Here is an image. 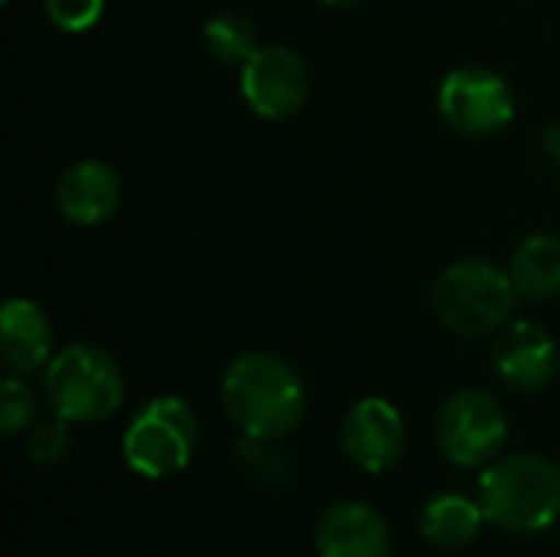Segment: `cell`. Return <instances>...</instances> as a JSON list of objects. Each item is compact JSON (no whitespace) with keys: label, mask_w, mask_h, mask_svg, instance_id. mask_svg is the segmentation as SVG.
Returning <instances> with one entry per match:
<instances>
[{"label":"cell","mask_w":560,"mask_h":557,"mask_svg":"<svg viewBox=\"0 0 560 557\" xmlns=\"http://www.w3.org/2000/svg\"><path fill=\"white\" fill-rule=\"evenodd\" d=\"M492 368L512 391H541L560 371L558 341L535 322H509L492 345Z\"/></svg>","instance_id":"cell-10"},{"label":"cell","mask_w":560,"mask_h":557,"mask_svg":"<svg viewBox=\"0 0 560 557\" xmlns=\"http://www.w3.org/2000/svg\"><path fill=\"white\" fill-rule=\"evenodd\" d=\"M69 427L72 423L66 417H59V414L33 423L30 440H26V456L36 466H56L69 453V446H72V430Z\"/></svg>","instance_id":"cell-18"},{"label":"cell","mask_w":560,"mask_h":557,"mask_svg":"<svg viewBox=\"0 0 560 557\" xmlns=\"http://www.w3.org/2000/svg\"><path fill=\"white\" fill-rule=\"evenodd\" d=\"M3 3H10V0H3Z\"/></svg>","instance_id":"cell-22"},{"label":"cell","mask_w":560,"mask_h":557,"mask_svg":"<svg viewBox=\"0 0 560 557\" xmlns=\"http://www.w3.org/2000/svg\"><path fill=\"white\" fill-rule=\"evenodd\" d=\"M0 358L7 374L30 378L52 361V322L33 299L13 295L0 312Z\"/></svg>","instance_id":"cell-13"},{"label":"cell","mask_w":560,"mask_h":557,"mask_svg":"<svg viewBox=\"0 0 560 557\" xmlns=\"http://www.w3.org/2000/svg\"><path fill=\"white\" fill-rule=\"evenodd\" d=\"M43 397L69 423H102L125 404V374L98 345H69L43 371Z\"/></svg>","instance_id":"cell-4"},{"label":"cell","mask_w":560,"mask_h":557,"mask_svg":"<svg viewBox=\"0 0 560 557\" xmlns=\"http://www.w3.org/2000/svg\"><path fill=\"white\" fill-rule=\"evenodd\" d=\"M541 148H545V154H548V158L560 161V121H555V125H548V128H545V135H541Z\"/></svg>","instance_id":"cell-20"},{"label":"cell","mask_w":560,"mask_h":557,"mask_svg":"<svg viewBox=\"0 0 560 557\" xmlns=\"http://www.w3.org/2000/svg\"><path fill=\"white\" fill-rule=\"evenodd\" d=\"M200 423L187 401L154 397L148 401L121 437V456L131 473L144 479H171L184 473L197 453Z\"/></svg>","instance_id":"cell-5"},{"label":"cell","mask_w":560,"mask_h":557,"mask_svg":"<svg viewBox=\"0 0 560 557\" xmlns=\"http://www.w3.org/2000/svg\"><path fill=\"white\" fill-rule=\"evenodd\" d=\"M36 410H39V401H36L33 387L26 384V378L7 374V381L0 387V430H3V437H16L26 427H33Z\"/></svg>","instance_id":"cell-17"},{"label":"cell","mask_w":560,"mask_h":557,"mask_svg":"<svg viewBox=\"0 0 560 557\" xmlns=\"http://www.w3.org/2000/svg\"><path fill=\"white\" fill-rule=\"evenodd\" d=\"M240 89L253 115L266 121H282L305 105L312 76L295 49L282 43H262L240 66Z\"/></svg>","instance_id":"cell-8"},{"label":"cell","mask_w":560,"mask_h":557,"mask_svg":"<svg viewBox=\"0 0 560 557\" xmlns=\"http://www.w3.org/2000/svg\"><path fill=\"white\" fill-rule=\"evenodd\" d=\"M482 525H486V512H482L479 499H469L459 492H443V496L430 499L420 512L423 542L433 548H443V552L472 545L479 538Z\"/></svg>","instance_id":"cell-14"},{"label":"cell","mask_w":560,"mask_h":557,"mask_svg":"<svg viewBox=\"0 0 560 557\" xmlns=\"http://www.w3.org/2000/svg\"><path fill=\"white\" fill-rule=\"evenodd\" d=\"M440 115L459 135L486 138L512 125L515 92L509 79L486 66H459L443 76L436 92Z\"/></svg>","instance_id":"cell-7"},{"label":"cell","mask_w":560,"mask_h":557,"mask_svg":"<svg viewBox=\"0 0 560 557\" xmlns=\"http://www.w3.org/2000/svg\"><path fill=\"white\" fill-rule=\"evenodd\" d=\"M522 292L515 289L509 269L489 259H459L440 272L433 282L436 318L463 338L499 335L515 322Z\"/></svg>","instance_id":"cell-3"},{"label":"cell","mask_w":560,"mask_h":557,"mask_svg":"<svg viewBox=\"0 0 560 557\" xmlns=\"http://www.w3.org/2000/svg\"><path fill=\"white\" fill-rule=\"evenodd\" d=\"M318 557H390V529L368 502H335L315 525Z\"/></svg>","instance_id":"cell-12"},{"label":"cell","mask_w":560,"mask_h":557,"mask_svg":"<svg viewBox=\"0 0 560 557\" xmlns=\"http://www.w3.org/2000/svg\"><path fill=\"white\" fill-rule=\"evenodd\" d=\"M325 7H351V3H358V0H322Z\"/></svg>","instance_id":"cell-21"},{"label":"cell","mask_w":560,"mask_h":557,"mask_svg":"<svg viewBox=\"0 0 560 557\" xmlns=\"http://www.w3.org/2000/svg\"><path fill=\"white\" fill-rule=\"evenodd\" d=\"M509 276L522 299L545 302L560 292V236L535 233L522 240L509 259Z\"/></svg>","instance_id":"cell-15"},{"label":"cell","mask_w":560,"mask_h":557,"mask_svg":"<svg viewBox=\"0 0 560 557\" xmlns=\"http://www.w3.org/2000/svg\"><path fill=\"white\" fill-rule=\"evenodd\" d=\"M223 410L246 440L279 443L295 433L308 410L299 371L272 351H246L230 361L220 384Z\"/></svg>","instance_id":"cell-1"},{"label":"cell","mask_w":560,"mask_h":557,"mask_svg":"<svg viewBox=\"0 0 560 557\" xmlns=\"http://www.w3.org/2000/svg\"><path fill=\"white\" fill-rule=\"evenodd\" d=\"M43 7L46 16L66 33H85L105 13V0H43Z\"/></svg>","instance_id":"cell-19"},{"label":"cell","mask_w":560,"mask_h":557,"mask_svg":"<svg viewBox=\"0 0 560 557\" xmlns=\"http://www.w3.org/2000/svg\"><path fill=\"white\" fill-rule=\"evenodd\" d=\"M56 210L75 227H98L121 204V177L105 161L85 158L69 164L52 187Z\"/></svg>","instance_id":"cell-11"},{"label":"cell","mask_w":560,"mask_h":557,"mask_svg":"<svg viewBox=\"0 0 560 557\" xmlns=\"http://www.w3.org/2000/svg\"><path fill=\"white\" fill-rule=\"evenodd\" d=\"M203 43L220 62H230V66H243L259 49L253 20L243 13H233V10L217 13L203 23Z\"/></svg>","instance_id":"cell-16"},{"label":"cell","mask_w":560,"mask_h":557,"mask_svg":"<svg viewBox=\"0 0 560 557\" xmlns=\"http://www.w3.org/2000/svg\"><path fill=\"white\" fill-rule=\"evenodd\" d=\"M479 506L502 532H545L560 519V469L535 453L499 456L479 476Z\"/></svg>","instance_id":"cell-2"},{"label":"cell","mask_w":560,"mask_h":557,"mask_svg":"<svg viewBox=\"0 0 560 557\" xmlns=\"http://www.w3.org/2000/svg\"><path fill=\"white\" fill-rule=\"evenodd\" d=\"M341 450L361 473H387L407 450L404 414L384 397H361L341 423Z\"/></svg>","instance_id":"cell-9"},{"label":"cell","mask_w":560,"mask_h":557,"mask_svg":"<svg viewBox=\"0 0 560 557\" xmlns=\"http://www.w3.org/2000/svg\"><path fill=\"white\" fill-rule=\"evenodd\" d=\"M440 453L463 469H486L495 463L509 440V417L499 397L479 387L456 391L436 414L433 423Z\"/></svg>","instance_id":"cell-6"}]
</instances>
